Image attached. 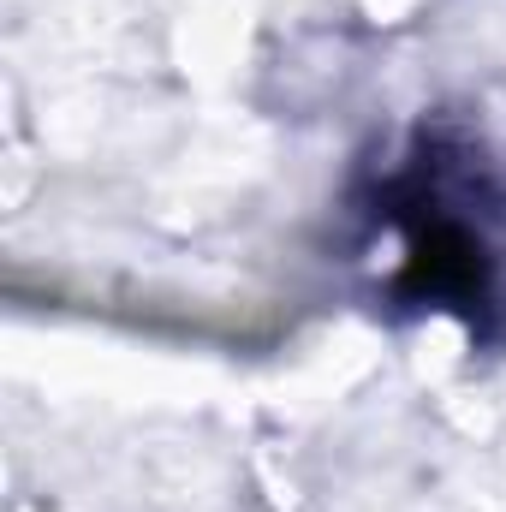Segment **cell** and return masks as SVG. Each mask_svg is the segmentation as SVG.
Segmentation results:
<instances>
[{
	"instance_id": "6da1fadb",
	"label": "cell",
	"mask_w": 506,
	"mask_h": 512,
	"mask_svg": "<svg viewBox=\"0 0 506 512\" xmlns=\"http://www.w3.org/2000/svg\"><path fill=\"white\" fill-rule=\"evenodd\" d=\"M417 215H405V286L417 292V298H435V304H477V298H489V239L465 221V215H453V209H441L435 197L423 203H411Z\"/></svg>"
}]
</instances>
